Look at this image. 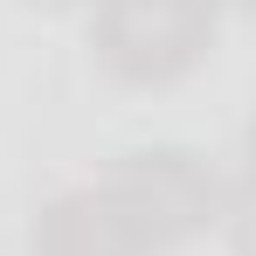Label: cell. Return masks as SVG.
<instances>
[{"label": "cell", "instance_id": "1", "mask_svg": "<svg viewBox=\"0 0 256 256\" xmlns=\"http://www.w3.org/2000/svg\"><path fill=\"white\" fill-rule=\"evenodd\" d=\"M111 194V208L125 214V228L146 242V256L180 250L194 242L208 222H222L228 194H222V173L208 166V152L194 146H132L111 160V173L97 180Z\"/></svg>", "mask_w": 256, "mask_h": 256}, {"label": "cell", "instance_id": "2", "mask_svg": "<svg viewBox=\"0 0 256 256\" xmlns=\"http://www.w3.org/2000/svg\"><path fill=\"white\" fill-rule=\"evenodd\" d=\"M222 0H90V48L118 84H173L214 48Z\"/></svg>", "mask_w": 256, "mask_h": 256}, {"label": "cell", "instance_id": "3", "mask_svg": "<svg viewBox=\"0 0 256 256\" xmlns=\"http://www.w3.org/2000/svg\"><path fill=\"white\" fill-rule=\"evenodd\" d=\"M28 256H146V242L125 228V214L111 208L104 187H70L35 208Z\"/></svg>", "mask_w": 256, "mask_h": 256}, {"label": "cell", "instance_id": "4", "mask_svg": "<svg viewBox=\"0 0 256 256\" xmlns=\"http://www.w3.org/2000/svg\"><path fill=\"white\" fill-rule=\"evenodd\" d=\"M222 222H228V250H236V256H256V180L222 208Z\"/></svg>", "mask_w": 256, "mask_h": 256}, {"label": "cell", "instance_id": "5", "mask_svg": "<svg viewBox=\"0 0 256 256\" xmlns=\"http://www.w3.org/2000/svg\"><path fill=\"white\" fill-rule=\"evenodd\" d=\"M242 160H250V180H256V111H250V125H242Z\"/></svg>", "mask_w": 256, "mask_h": 256}, {"label": "cell", "instance_id": "6", "mask_svg": "<svg viewBox=\"0 0 256 256\" xmlns=\"http://www.w3.org/2000/svg\"><path fill=\"white\" fill-rule=\"evenodd\" d=\"M28 7H84V0H28Z\"/></svg>", "mask_w": 256, "mask_h": 256}, {"label": "cell", "instance_id": "7", "mask_svg": "<svg viewBox=\"0 0 256 256\" xmlns=\"http://www.w3.org/2000/svg\"><path fill=\"white\" fill-rule=\"evenodd\" d=\"M228 7H242V14H250V21H256V0H228Z\"/></svg>", "mask_w": 256, "mask_h": 256}]
</instances>
